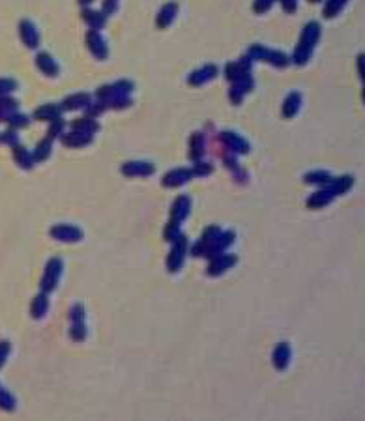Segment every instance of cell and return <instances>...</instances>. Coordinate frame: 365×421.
Instances as JSON below:
<instances>
[{
    "label": "cell",
    "mask_w": 365,
    "mask_h": 421,
    "mask_svg": "<svg viewBox=\"0 0 365 421\" xmlns=\"http://www.w3.org/2000/svg\"><path fill=\"white\" fill-rule=\"evenodd\" d=\"M318 30H320V28H318L316 23H311V25L305 26L303 36H302V39H300V45H298V49H296V55H294L298 64H303L307 58H309L311 49H313V45H315V41L318 39V34H320Z\"/></svg>",
    "instance_id": "6da1fadb"
},
{
    "label": "cell",
    "mask_w": 365,
    "mask_h": 421,
    "mask_svg": "<svg viewBox=\"0 0 365 421\" xmlns=\"http://www.w3.org/2000/svg\"><path fill=\"white\" fill-rule=\"evenodd\" d=\"M88 41H90V49H92L94 55L99 56V58H105L107 55L105 44H103V39H101V36H99L98 32H90L88 34Z\"/></svg>",
    "instance_id": "7a4b0ae2"
},
{
    "label": "cell",
    "mask_w": 365,
    "mask_h": 421,
    "mask_svg": "<svg viewBox=\"0 0 365 421\" xmlns=\"http://www.w3.org/2000/svg\"><path fill=\"white\" fill-rule=\"evenodd\" d=\"M154 167L150 163H128L124 167L126 174H150Z\"/></svg>",
    "instance_id": "3957f363"
},
{
    "label": "cell",
    "mask_w": 365,
    "mask_h": 421,
    "mask_svg": "<svg viewBox=\"0 0 365 421\" xmlns=\"http://www.w3.org/2000/svg\"><path fill=\"white\" fill-rule=\"evenodd\" d=\"M37 66L44 69V73H47V75H56V71H58L55 60H53L49 55L37 56Z\"/></svg>",
    "instance_id": "277c9868"
},
{
    "label": "cell",
    "mask_w": 365,
    "mask_h": 421,
    "mask_svg": "<svg viewBox=\"0 0 365 421\" xmlns=\"http://www.w3.org/2000/svg\"><path fill=\"white\" fill-rule=\"evenodd\" d=\"M214 75H216V68H214V66H206L205 69H200V71H197V73H193L191 77H189V81H191L193 85H200L202 81L212 79Z\"/></svg>",
    "instance_id": "5b68a950"
},
{
    "label": "cell",
    "mask_w": 365,
    "mask_h": 421,
    "mask_svg": "<svg viewBox=\"0 0 365 421\" xmlns=\"http://www.w3.org/2000/svg\"><path fill=\"white\" fill-rule=\"evenodd\" d=\"M174 13H176V4H167V6L161 10V15L157 19L159 26H167L171 21L174 19Z\"/></svg>",
    "instance_id": "8992f818"
},
{
    "label": "cell",
    "mask_w": 365,
    "mask_h": 421,
    "mask_svg": "<svg viewBox=\"0 0 365 421\" xmlns=\"http://www.w3.org/2000/svg\"><path fill=\"white\" fill-rule=\"evenodd\" d=\"M187 178H189V173H187V171H176V173H171L167 178H165V186H180V184H184Z\"/></svg>",
    "instance_id": "52a82bcc"
},
{
    "label": "cell",
    "mask_w": 365,
    "mask_h": 421,
    "mask_svg": "<svg viewBox=\"0 0 365 421\" xmlns=\"http://www.w3.org/2000/svg\"><path fill=\"white\" fill-rule=\"evenodd\" d=\"M298 105H300V94H291L285 101V116H292L298 111Z\"/></svg>",
    "instance_id": "ba28073f"
},
{
    "label": "cell",
    "mask_w": 365,
    "mask_h": 421,
    "mask_svg": "<svg viewBox=\"0 0 365 421\" xmlns=\"http://www.w3.org/2000/svg\"><path fill=\"white\" fill-rule=\"evenodd\" d=\"M88 103V98L85 94H79V96H73V98L66 99V109H77V107H83Z\"/></svg>",
    "instance_id": "9c48e42d"
},
{
    "label": "cell",
    "mask_w": 365,
    "mask_h": 421,
    "mask_svg": "<svg viewBox=\"0 0 365 421\" xmlns=\"http://www.w3.org/2000/svg\"><path fill=\"white\" fill-rule=\"evenodd\" d=\"M347 0H328L326 2V17H334V13H337L341 8L345 6Z\"/></svg>",
    "instance_id": "30bf717a"
},
{
    "label": "cell",
    "mask_w": 365,
    "mask_h": 421,
    "mask_svg": "<svg viewBox=\"0 0 365 421\" xmlns=\"http://www.w3.org/2000/svg\"><path fill=\"white\" fill-rule=\"evenodd\" d=\"M53 236L58 238H79V230L77 229H68V227H60V229H53Z\"/></svg>",
    "instance_id": "8fae6325"
},
{
    "label": "cell",
    "mask_w": 365,
    "mask_h": 421,
    "mask_svg": "<svg viewBox=\"0 0 365 421\" xmlns=\"http://www.w3.org/2000/svg\"><path fill=\"white\" fill-rule=\"evenodd\" d=\"M58 109H55L53 105H45L42 111H37V116L39 118H47V120H58Z\"/></svg>",
    "instance_id": "7c38bea8"
},
{
    "label": "cell",
    "mask_w": 365,
    "mask_h": 421,
    "mask_svg": "<svg viewBox=\"0 0 365 421\" xmlns=\"http://www.w3.org/2000/svg\"><path fill=\"white\" fill-rule=\"evenodd\" d=\"M98 15H99V13H96V12H87V13H85V19H87V21H90L94 26H103L105 19L98 17Z\"/></svg>",
    "instance_id": "4fadbf2b"
},
{
    "label": "cell",
    "mask_w": 365,
    "mask_h": 421,
    "mask_svg": "<svg viewBox=\"0 0 365 421\" xmlns=\"http://www.w3.org/2000/svg\"><path fill=\"white\" fill-rule=\"evenodd\" d=\"M273 2H275V0H257V2H255V10H257V12H264V10H268V8L272 6Z\"/></svg>",
    "instance_id": "5bb4252c"
},
{
    "label": "cell",
    "mask_w": 365,
    "mask_h": 421,
    "mask_svg": "<svg viewBox=\"0 0 365 421\" xmlns=\"http://www.w3.org/2000/svg\"><path fill=\"white\" fill-rule=\"evenodd\" d=\"M326 178H328V174L316 173V174H309V176H307V182H326Z\"/></svg>",
    "instance_id": "9a60e30c"
},
{
    "label": "cell",
    "mask_w": 365,
    "mask_h": 421,
    "mask_svg": "<svg viewBox=\"0 0 365 421\" xmlns=\"http://www.w3.org/2000/svg\"><path fill=\"white\" fill-rule=\"evenodd\" d=\"M116 8V0H105V12H112Z\"/></svg>",
    "instance_id": "2e32d148"
},
{
    "label": "cell",
    "mask_w": 365,
    "mask_h": 421,
    "mask_svg": "<svg viewBox=\"0 0 365 421\" xmlns=\"http://www.w3.org/2000/svg\"><path fill=\"white\" fill-rule=\"evenodd\" d=\"M275 358H285V356L281 354V350H277V354H275ZM285 363H287V359H281V363H279V367H285Z\"/></svg>",
    "instance_id": "e0dca14e"
},
{
    "label": "cell",
    "mask_w": 365,
    "mask_h": 421,
    "mask_svg": "<svg viewBox=\"0 0 365 421\" xmlns=\"http://www.w3.org/2000/svg\"><path fill=\"white\" fill-rule=\"evenodd\" d=\"M92 0H80V4H90Z\"/></svg>",
    "instance_id": "ac0fdd59"
}]
</instances>
